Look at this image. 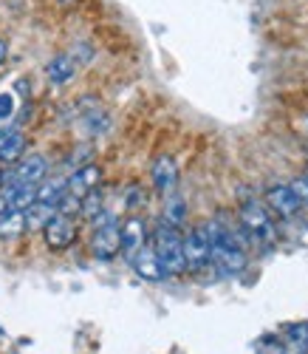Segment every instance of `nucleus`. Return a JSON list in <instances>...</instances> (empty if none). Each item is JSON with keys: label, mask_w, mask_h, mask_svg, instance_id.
Returning <instances> with one entry per match:
<instances>
[{"label": "nucleus", "mask_w": 308, "mask_h": 354, "mask_svg": "<svg viewBox=\"0 0 308 354\" xmlns=\"http://www.w3.org/2000/svg\"><path fill=\"white\" fill-rule=\"evenodd\" d=\"M43 235H46V244H48L51 250H66V247H71L74 239H77V224H74V218L57 213V216L43 227Z\"/></svg>", "instance_id": "obj_7"}, {"label": "nucleus", "mask_w": 308, "mask_h": 354, "mask_svg": "<svg viewBox=\"0 0 308 354\" xmlns=\"http://www.w3.org/2000/svg\"><path fill=\"white\" fill-rule=\"evenodd\" d=\"M238 221H240V230L246 232V239H249V244L260 250H271L277 244V227L271 221V210L266 204L246 198L238 207Z\"/></svg>", "instance_id": "obj_2"}, {"label": "nucleus", "mask_w": 308, "mask_h": 354, "mask_svg": "<svg viewBox=\"0 0 308 354\" xmlns=\"http://www.w3.org/2000/svg\"><path fill=\"white\" fill-rule=\"evenodd\" d=\"M150 179L162 196H173L178 187V165L173 156H159L150 167Z\"/></svg>", "instance_id": "obj_9"}, {"label": "nucleus", "mask_w": 308, "mask_h": 354, "mask_svg": "<svg viewBox=\"0 0 308 354\" xmlns=\"http://www.w3.org/2000/svg\"><path fill=\"white\" fill-rule=\"evenodd\" d=\"M12 113H15V100H12V94H0V122L9 120Z\"/></svg>", "instance_id": "obj_24"}, {"label": "nucleus", "mask_w": 308, "mask_h": 354, "mask_svg": "<svg viewBox=\"0 0 308 354\" xmlns=\"http://www.w3.org/2000/svg\"><path fill=\"white\" fill-rule=\"evenodd\" d=\"M144 241H147V227H144V221H142L139 216H131L125 224H122V255H125L128 261H133V258L139 255V250L147 247Z\"/></svg>", "instance_id": "obj_10"}, {"label": "nucleus", "mask_w": 308, "mask_h": 354, "mask_svg": "<svg viewBox=\"0 0 308 354\" xmlns=\"http://www.w3.org/2000/svg\"><path fill=\"white\" fill-rule=\"evenodd\" d=\"M46 74H48V80H51L54 85H66V82L74 80V74H77V63L71 60V54H57L54 60L46 66Z\"/></svg>", "instance_id": "obj_13"}, {"label": "nucleus", "mask_w": 308, "mask_h": 354, "mask_svg": "<svg viewBox=\"0 0 308 354\" xmlns=\"http://www.w3.org/2000/svg\"><path fill=\"white\" fill-rule=\"evenodd\" d=\"M102 213H105V210H102V193H99V190H90V193L82 198V216L90 218V221H97Z\"/></svg>", "instance_id": "obj_21"}, {"label": "nucleus", "mask_w": 308, "mask_h": 354, "mask_svg": "<svg viewBox=\"0 0 308 354\" xmlns=\"http://www.w3.org/2000/svg\"><path fill=\"white\" fill-rule=\"evenodd\" d=\"M57 213H59V216H68V218H74L77 213H82V198L66 190L63 196L57 198Z\"/></svg>", "instance_id": "obj_20"}, {"label": "nucleus", "mask_w": 308, "mask_h": 354, "mask_svg": "<svg viewBox=\"0 0 308 354\" xmlns=\"http://www.w3.org/2000/svg\"><path fill=\"white\" fill-rule=\"evenodd\" d=\"M23 136L20 131H3L0 133V165H9L23 159Z\"/></svg>", "instance_id": "obj_15"}, {"label": "nucleus", "mask_w": 308, "mask_h": 354, "mask_svg": "<svg viewBox=\"0 0 308 354\" xmlns=\"http://www.w3.org/2000/svg\"><path fill=\"white\" fill-rule=\"evenodd\" d=\"M258 354H286V346L277 337H263L258 343Z\"/></svg>", "instance_id": "obj_23"}, {"label": "nucleus", "mask_w": 308, "mask_h": 354, "mask_svg": "<svg viewBox=\"0 0 308 354\" xmlns=\"http://www.w3.org/2000/svg\"><path fill=\"white\" fill-rule=\"evenodd\" d=\"M9 57V46H6V40H0V63H3Z\"/></svg>", "instance_id": "obj_28"}, {"label": "nucleus", "mask_w": 308, "mask_h": 354, "mask_svg": "<svg viewBox=\"0 0 308 354\" xmlns=\"http://www.w3.org/2000/svg\"><path fill=\"white\" fill-rule=\"evenodd\" d=\"M63 193H66V182L63 179L37 185V201H43V204H54V207H57V198L63 196Z\"/></svg>", "instance_id": "obj_19"}, {"label": "nucleus", "mask_w": 308, "mask_h": 354, "mask_svg": "<svg viewBox=\"0 0 308 354\" xmlns=\"http://www.w3.org/2000/svg\"><path fill=\"white\" fill-rule=\"evenodd\" d=\"M131 267L136 270L139 278H144V281H150V283H159V281H164V278L170 275V272L164 270V263H162L156 247H142L139 255L131 261Z\"/></svg>", "instance_id": "obj_8"}, {"label": "nucleus", "mask_w": 308, "mask_h": 354, "mask_svg": "<svg viewBox=\"0 0 308 354\" xmlns=\"http://www.w3.org/2000/svg\"><path fill=\"white\" fill-rule=\"evenodd\" d=\"M286 337L294 354H308V323H291L286 329Z\"/></svg>", "instance_id": "obj_18"}, {"label": "nucleus", "mask_w": 308, "mask_h": 354, "mask_svg": "<svg viewBox=\"0 0 308 354\" xmlns=\"http://www.w3.org/2000/svg\"><path fill=\"white\" fill-rule=\"evenodd\" d=\"M153 247H156L164 270L170 275H181L184 270H187V258H184V235L167 218H162L159 227L153 230Z\"/></svg>", "instance_id": "obj_3"}, {"label": "nucleus", "mask_w": 308, "mask_h": 354, "mask_svg": "<svg viewBox=\"0 0 308 354\" xmlns=\"http://www.w3.org/2000/svg\"><path fill=\"white\" fill-rule=\"evenodd\" d=\"M54 216H57V207H54V204L35 201L32 207L26 210V224H28V230H43Z\"/></svg>", "instance_id": "obj_16"}, {"label": "nucleus", "mask_w": 308, "mask_h": 354, "mask_svg": "<svg viewBox=\"0 0 308 354\" xmlns=\"http://www.w3.org/2000/svg\"><path fill=\"white\" fill-rule=\"evenodd\" d=\"M184 258H187V270L193 272H201L212 263V244H209L206 224H198L184 235Z\"/></svg>", "instance_id": "obj_5"}, {"label": "nucleus", "mask_w": 308, "mask_h": 354, "mask_svg": "<svg viewBox=\"0 0 308 354\" xmlns=\"http://www.w3.org/2000/svg\"><path fill=\"white\" fill-rule=\"evenodd\" d=\"M209 244H212V267L221 275H240L246 270V239L243 230H232L221 221H206Z\"/></svg>", "instance_id": "obj_1"}, {"label": "nucleus", "mask_w": 308, "mask_h": 354, "mask_svg": "<svg viewBox=\"0 0 308 354\" xmlns=\"http://www.w3.org/2000/svg\"><path fill=\"white\" fill-rule=\"evenodd\" d=\"M3 196L9 198V204L15 210H28L37 201V185H17V182H12Z\"/></svg>", "instance_id": "obj_14"}, {"label": "nucleus", "mask_w": 308, "mask_h": 354, "mask_svg": "<svg viewBox=\"0 0 308 354\" xmlns=\"http://www.w3.org/2000/svg\"><path fill=\"white\" fill-rule=\"evenodd\" d=\"M142 204H144V193H142V190H136V187H131L128 207H142Z\"/></svg>", "instance_id": "obj_26"}, {"label": "nucleus", "mask_w": 308, "mask_h": 354, "mask_svg": "<svg viewBox=\"0 0 308 354\" xmlns=\"http://www.w3.org/2000/svg\"><path fill=\"white\" fill-rule=\"evenodd\" d=\"M164 218H167L170 224L181 227L184 218H187V204H184L181 198H170V201L164 204Z\"/></svg>", "instance_id": "obj_22"}, {"label": "nucleus", "mask_w": 308, "mask_h": 354, "mask_svg": "<svg viewBox=\"0 0 308 354\" xmlns=\"http://www.w3.org/2000/svg\"><path fill=\"white\" fill-rule=\"evenodd\" d=\"M9 210H12V204H9V198H6V196H0V218H3V216H6Z\"/></svg>", "instance_id": "obj_27"}, {"label": "nucleus", "mask_w": 308, "mask_h": 354, "mask_svg": "<svg viewBox=\"0 0 308 354\" xmlns=\"http://www.w3.org/2000/svg\"><path fill=\"white\" fill-rule=\"evenodd\" d=\"M291 187H294V190H297V196H300V198H302V204H308V173H305V176H302V179H297V182H294V185H291Z\"/></svg>", "instance_id": "obj_25"}, {"label": "nucleus", "mask_w": 308, "mask_h": 354, "mask_svg": "<svg viewBox=\"0 0 308 354\" xmlns=\"http://www.w3.org/2000/svg\"><path fill=\"white\" fill-rule=\"evenodd\" d=\"M23 230H28L26 224V210H9L3 218H0V239H15V235H20Z\"/></svg>", "instance_id": "obj_17"}, {"label": "nucleus", "mask_w": 308, "mask_h": 354, "mask_svg": "<svg viewBox=\"0 0 308 354\" xmlns=\"http://www.w3.org/2000/svg\"><path fill=\"white\" fill-rule=\"evenodd\" d=\"M48 165L43 156L32 153V156H26V159H17V167L12 173V182L17 185H43V176H46Z\"/></svg>", "instance_id": "obj_11"}, {"label": "nucleus", "mask_w": 308, "mask_h": 354, "mask_svg": "<svg viewBox=\"0 0 308 354\" xmlns=\"http://www.w3.org/2000/svg\"><path fill=\"white\" fill-rule=\"evenodd\" d=\"M266 207L280 218H294L302 210V198L291 185H271L266 190Z\"/></svg>", "instance_id": "obj_6"}, {"label": "nucleus", "mask_w": 308, "mask_h": 354, "mask_svg": "<svg viewBox=\"0 0 308 354\" xmlns=\"http://www.w3.org/2000/svg\"><path fill=\"white\" fill-rule=\"evenodd\" d=\"M97 230H94V239H90V252H94V258L99 261H110L122 252V227L116 224L113 216H99L97 221Z\"/></svg>", "instance_id": "obj_4"}, {"label": "nucleus", "mask_w": 308, "mask_h": 354, "mask_svg": "<svg viewBox=\"0 0 308 354\" xmlns=\"http://www.w3.org/2000/svg\"><path fill=\"white\" fill-rule=\"evenodd\" d=\"M99 182H102V170L97 165H85V167H79L71 176V179L66 182V190L74 193V196H79V198H85L90 190L99 187Z\"/></svg>", "instance_id": "obj_12"}]
</instances>
